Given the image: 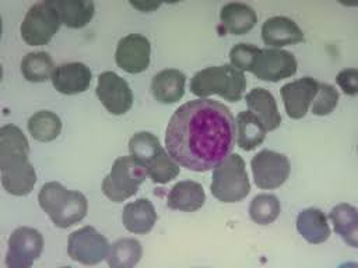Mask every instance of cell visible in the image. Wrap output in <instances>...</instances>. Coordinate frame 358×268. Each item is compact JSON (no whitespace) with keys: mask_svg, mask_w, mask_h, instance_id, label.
I'll return each mask as SVG.
<instances>
[{"mask_svg":"<svg viewBox=\"0 0 358 268\" xmlns=\"http://www.w3.org/2000/svg\"><path fill=\"white\" fill-rule=\"evenodd\" d=\"M236 126L229 109L207 98L179 106L165 131L168 154L182 166L207 172L229 155L235 145Z\"/></svg>","mask_w":358,"mask_h":268,"instance_id":"cell-1","label":"cell"},{"mask_svg":"<svg viewBox=\"0 0 358 268\" xmlns=\"http://www.w3.org/2000/svg\"><path fill=\"white\" fill-rule=\"evenodd\" d=\"M38 201L41 208L57 228L73 226L87 215L88 209V202L84 194L67 190L57 181L43 184L39 190Z\"/></svg>","mask_w":358,"mask_h":268,"instance_id":"cell-2","label":"cell"},{"mask_svg":"<svg viewBox=\"0 0 358 268\" xmlns=\"http://www.w3.org/2000/svg\"><path fill=\"white\" fill-rule=\"evenodd\" d=\"M246 88L243 71L231 64L207 67L197 71L190 81V91L199 98L218 95L229 102L241 100Z\"/></svg>","mask_w":358,"mask_h":268,"instance_id":"cell-3","label":"cell"},{"mask_svg":"<svg viewBox=\"0 0 358 268\" xmlns=\"http://www.w3.org/2000/svg\"><path fill=\"white\" fill-rule=\"evenodd\" d=\"M211 193L221 202H238L250 191L245 161L239 154L225 156L213 170Z\"/></svg>","mask_w":358,"mask_h":268,"instance_id":"cell-4","label":"cell"},{"mask_svg":"<svg viewBox=\"0 0 358 268\" xmlns=\"http://www.w3.org/2000/svg\"><path fill=\"white\" fill-rule=\"evenodd\" d=\"M147 174V168L143 162L131 155L120 156L113 162L109 174L105 176L102 191L113 202H123L137 193Z\"/></svg>","mask_w":358,"mask_h":268,"instance_id":"cell-5","label":"cell"},{"mask_svg":"<svg viewBox=\"0 0 358 268\" xmlns=\"http://www.w3.org/2000/svg\"><path fill=\"white\" fill-rule=\"evenodd\" d=\"M60 14L53 3L41 1L31 6L21 22V38L29 46L46 45L59 31Z\"/></svg>","mask_w":358,"mask_h":268,"instance_id":"cell-6","label":"cell"},{"mask_svg":"<svg viewBox=\"0 0 358 268\" xmlns=\"http://www.w3.org/2000/svg\"><path fill=\"white\" fill-rule=\"evenodd\" d=\"M109 248L106 237L92 226H84L69 236V255L84 265L101 262L108 257Z\"/></svg>","mask_w":358,"mask_h":268,"instance_id":"cell-7","label":"cell"},{"mask_svg":"<svg viewBox=\"0 0 358 268\" xmlns=\"http://www.w3.org/2000/svg\"><path fill=\"white\" fill-rule=\"evenodd\" d=\"M296 67V59L292 53L282 49L266 47L259 50L249 71L262 81L277 82L294 75Z\"/></svg>","mask_w":358,"mask_h":268,"instance_id":"cell-8","label":"cell"},{"mask_svg":"<svg viewBox=\"0 0 358 268\" xmlns=\"http://www.w3.org/2000/svg\"><path fill=\"white\" fill-rule=\"evenodd\" d=\"M43 237L39 230L28 226L17 228L8 239L6 265L10 268H28L41 255Z\"/></svg>","mask_w":358,"mask_h":268,"instance_id":"cell-9","label":"cell"},{"mask_svg":"<svg viewBox=\"0 0 358 268\" xmlns=\"http://www.w3.org/2000/svg\"><path fill=\"white\" fill-rule=\"evenodd\" d=\"M253 179L260 188H277L285 183L289 174V162L284 154L263 149L250 162Z\"/></svg>","mask_w":358,"mask_h":268,"instance_id":"cell-10","label":"cell"},{"mask_svg":"<svg viewBox=\"0 0 358 268\" xmlns=\"http://www.w3.org/2000/svg\"><path fill=\"white\" fill-rule=\"evenodd\" d=\"M96 95L112 114H124L133 105V92L129 84L113 71H103L98 75Z\"/></svg>","mask_w":358,"mask_h":268,"instance_id":"cell-11","label":"cell"},{"mask_svg":"<svg viewBox=\"0 0 358 268\" xmlns=\"http://www.w3.org/2000/svg\"><path fill=\"white\" fill-rule=\"evenodd\" d=\"M29 144L24 133L14 124L0 128V169L10 172L31 165L28 159Z\"/></svg>","mask_w":358,"mask_h":268,"instance_id":"cell-12","label":"cell"},{"mask_svg":"<svg viewBox=\"0 0 358 268\" xmlns=\"http://www.w3.org/2000/svg\"><path fill=\"white\" fill-rule=\"evenodd\" d=\"M151 45L140 34H130L122 38L115 52L116 64L130 74H138L147 70L150 64Z\"/></svg>","mask_w":358,"mask_h":268,"instance_id":"cell-13","label":"cell"},{"mask_svg":"<svg viewBox=\"0 0 358 268\" xmlns=\"http://www.w3.org/2000/svg\"><path fill=\"white\" fill-rule=\"evenodd\" d=\"M319 82L312 77H302L281 87V98L291 119H302L317 92Z\"/></svg>","mask_w":358,"mask_h":268,"instance_id":"cell-14","label":"cell"},{"mask_svg":"<svg viewBox=\"0 0 358 268\" xmlns=\"http://www.w3.org/2000/svg\"><path fill=\"white\" fill-rule=\"evenodd\" d=\"M91 70L84 63L71 61L55 67L52 74L53 87L64 95H76L87 91L91 84Z\"/></svg>","mask_w":358,"mask_h":268,"instance_id":"cell-15","label":"cell"},{"mask_svg":"<svg viewBox=\"0 0 358 268\" xmlns=\"http://www.w3.org/2000/svg\"><path fill=\"white\" fill-rule=\"evenodd\" d=\"M262 38L266 45L280 49L303 40V32L291 18L277 15L266 20L262 27Z\"/></svg>","mask_w":358,"mask_h":268,"instance_id":"cell-16","label":"cell"},{"mask_svg":"<svg viewBox=\"0 0 358 268\" xmlns=\"http://www.w3.org/2000/svg\"><path fill=\"white\" fill-rule=\"evenodd\" d=\"M186 77L176 68H166L157 73L151 81V92L161 103H175L185 95Z\"/></svg>","mask_w":358,"mask_h":268,"instance_id":"cell-17","label":"cell"},{"mask_svg":"<svg viewBox=\"0 0 358 268\" xmlns=\"http://www.w3.org/2000/svg\"><path fill=\"white\" fill-rule=\"evenodd\" d=\"M246 103L249 112H252L266 127V130L273 131L281 123V116L277 109L275 99L273 94L264 88H253L246 95Z\"/></svg>","mask_w":358,"mask_h":268,"instance_id":"cell-18","label":"cell"},{"mask_svg":"<svg viewBox=\"0 0 358 268\" xmlns=\"http://www.w3.org/2000/svg\"><path fill=\"white\" fill-rule=\"evenodd\" d=\"M157 221V212L148 198H138L124 205L122 222L131 233H148Z\"/></svg>","mask_w":358,"mask_h":268,"instance_id":"cell-19","label":"cell"},{"mask_svg":"<svg viewBox=\"0 0 358 268\" xmlns=\"http://www.w3.org/2000/svg\"><path fill=\"white\" fill-rule=\"evenodd\" d=\"M206 194L200 183L193 180H183L176 183L166 198V204L171 209L193 212L204 205Z\"/></svg>","mask_w":358,"mask_h":268,"instance_id":"cell-20","label":"cell"},{"mask_svg":"<svg viewBox=\"0 0 358 268\" xmlns=\"http://www.w3.org/2000/svg\"><path fill=\"white\" fill-rule=\"evenodd\" d=\"M222 27L232 35H243L249 32L257 22L256 11L243 3H228L222 6L220 13Z\"/></svg>","mask_w":358,"mask_h":268,"instance_id":"cell-21","label":"cell"},{"mask_svg":"<svg viewBox=\"0 0 358 268\" xmlns=\"http://www.w3.org/2000/svg\"><path fill=\"white\" fill-rule=\"evenodd\" d=\"M296 229L302 237L312 244L323 243L330 236V228L324 212L317 208H306L296 218Z\"/></svg>","mask_w":358,"mask_h":268,"instance_id":"cell-22","label":"cell"},{"mask_svg":"<svg viewBox=\"0 0 358 268\" xmlns=\"http://www.w3.org/2000/svg\"><path fill=\"white\" fill-rule=\"evenodd\" d=\"M236 144L243 151H252L259 147L266 138V127L252 112H239L235 120Z\"/></svg>","mask_w":358,"mask_h":268,"instance_id":"cell-23","label":"cell"},{"mask_svg":"<svg viewBox=\"0 0 358 268\" xmlns=\"http://www.w3.org/2000/svg\"><path fill=\"white\" fill-rule=\"evenodd\" d=\"M334 230L351 247L358 246V212L350 204H338L330 211Z\"/></svg>","mask_w":358,"mask_h":268,"instance_id":"cell-24","label":"cell"},{"mask_svg":"<svg viewBox=\"0 0 358 268\" xmlns=\"http://www.w3.org/2000/svg\"><path fill=\"white\" fill-rule=\"evenodd\" d=\"M62 24L69 28H83L94 17L95 6L92 1L83 0H53Z\"/></svg>","mask_w":358,"mask_h":268,"instance_id":"cell-25","label":"cell"},{"mask_svg":"<svg viewBox=\"0 0 358 268\" xmlns=\"http://www.w3.org/2000/svg\"><path fill=\"white\" fill-rule=\"evenodd\" d=\"M141 254L143 248L137 239L123 237L110 246L106 261L108 265L113 268H129L140 261Z\"/></svg>","mask_w":358,"mask_h":268,"instance_id":"cell-26","label":"cell"},{"mask_svg":"<svg viewBox=\"0 0 358 268\" xmlns=\"http://www.w3.org/2000/svg\"><path fill=\"white\" fill-rule=\"evenodd\" d=\"M28 131L34 140L49 142L59 137L62 131V120L50 110H39L29 117Z\"/></svg>","mask_w":358,"mask_h":268,"instance_id":"cell-27","label":"cell"},{"mask_svg":"<svg viewBox=\"0 0 358 268\" xmlns=\"http://www.w3.org/2000/svg\"><path fill=\"white\" fill-rule=\"evenodd\" d=\"M55 71L53 60L46 52H31L21 60V73L31 82H45Z\"/></svg>","mask_w":358,"mask_h":268,"instance_id":"cell-28","label":"cell"},{"mask_svg":"<svg viewBox=\"0 0 358 268\" xmlns=\"http://www.w3.org/2000/svg\"><path fill=\"white\" fill-rule=\"evenodd\" d=\"M280 201L273 194L256 195L249 207V215L252 221L259 225H268L274 222L280 215Z\"/></svg>","mask_w":358,"mask_h":268,"instance_id":"cell-29","label":"cell"},{"mask_svg":"<svg viewBox=\"0 0 358 268\" xmlns=\"http://www.w3.org/2000/svg\"><path fill=\"white\" fill-rule=\"evenodd\" d=\"M162 149L158 138L150 131H138L129 141L130 155L147 165Z\"/></svg>","mask_w":358,"mask_h":268,"instance_id":"cell-30","label":"cell"},{"mask_svg":"<svg viewBox=\"0 0 358 268\" xmlns=\"http://www.w3.org/2000/svg\"><path fill=\"white\" fill-rule=\"evenodd\" d=\"M147 168V173L151 177V180L154 183H159V184H165L168 181H171L172 179H175L179 172V163L162 148L159 151V154L145 165Z\"/></svg>","mask_w":358,"mask_h":268,"instance_id":"cell-31","label":"cell"},{"mask_svg":"<svg viewBox=\"0 0 358 268\" xmlns=\"http://www.w3.org/2000/svg\"><path fill=\"white\" fill-rule=\"evenodd\" d=\"M338 103V92L337 89L324 82H319L317 92L312 100L310 110L316 116H326L331 113Z\"/></svg>","mask_w":358,"mask_h":268,"instance_id":"cell-32","label":"cell"},{"mask_svg":"<svg viewBox=\"0 0 358 268\" xmlns=\"http://www.w3.org/2000/svg\"><path fill=\"white\" fill-rule=\"evenodd\" d=\"M259 50L257 46L250 43H236L229 52L231 66L241 71H249Z\"/></svg>","mask_w":358,"mask_h":268,"instance_id":"cell-33","label":"cell"},{"mask_svg":"<svg viewBox=\"0 0 358 268\" xmlns=\"http://www.w3.org/2000/svg\"><path fill=\"white\" fill-rule=\"evenodd\" d=\"M337 84L347 95H357L358 92V71L357 68H345L337 74Z\"/></svg>","mask_w":358,"mask_h":268,"instance_id":"cell-34","label":"cell"},{"mask_svg":"<svg viewBox=\"0 0 358 268\" xmlns=\"http://www.w3.org/2000/svg\"><path fill=\"white\" fill-rule=\"evenodd\" d=\"M130 4L134 8H138L140 11H144V13H150L161 6V3H155V1H145V3L144 1H130Z\"/></svg>","mask_w":358,"mask_h":268,"instance_id":"cell-35","label":"cell"}]
</instances>
